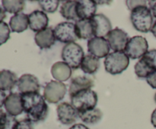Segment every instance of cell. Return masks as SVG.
<instances>
[{
	"label": "cell",
	"mask_w": 156,
	"mask_h": 129,
	"mask_svg": "<svg viewBox=\"0 0 156 129\" xmlns=\"http://www.w3.org/2000/svg\"><path fill=\"white\" fill-rule=\"evenodd\" d=\"M24 112L27 119L32 123H39L47 118L49 112L48 105L40 93L21 94Z\"/></svg>",
	"instance_id": "1"
},
{
	"label": "cell",
	"mask_w": 156,
	"mask_h": 129,
	"mask_svg": "<svg viewBox=\"0 0 156 129\" xmlns=\"http://www.w3.org/2000/svg\"><path fill=\"white\" fill-rule=\"evenodd\" d=\"M130 20L134 28L142 33L151 31L153 25V16L146 5H140L131 11Z\"/></svg>",
	"instance_id": "2"
},
{
	"label": "cell",
	"mask_w": 156,
	"mask_h": 129,
	"mask_svg": "<svg viewBox=\"0 0 156 129\" xmlns=\"http://www.w3.org/2000/svg\"><path fill=\"white\" fill-rule=\"evenodd\" d=\"M70 98L71 104L79 112L96 108L98 100V94L91 89L79 91Z\"/></svg>",
	"instance_id": "3"
},
{
	"label": "cell",
	"mask_w": 156,
	"mask_h": 129,
	"mask_svg": "<svg viewBox=\"0 0 156 129\" xmlns=\"http://www.w3.org/2000/svg\"><path fill=\"white\" fill-rule=\"evenodd\" d=\"M129 58L124 52H114L105 58V68L107 72L111 74H119L129 66Z\"/></svg>",
	"instance_id": "4"
},
{
	"label": "cell",
	"mask_w": 156,
	"mask_h": 129,
	"mask_svg": "<svg viewBox=\"0 0 156 129\" xmlns=\"http://www.w3.org/2000/svg\"><path fill=\"white\" fill-rule=\"evenodd\" d=\"M85 56L83 49L76 42L66 44L62 49L61 57L72 69L80 68L83 58Z\"/></svg>",
	"instance_id": "5"
},
{
	"label": "cell",
	"mask_w": 156,
	"mask_h": 129,
	"mask_svg": "<svg viewBox=\"0 0 156 129\" xmlns=\"http://www.w3.org/2000/svg\"><path fill=\"white\" fill-rule=\"evenodd\" d=\"M148 49L149 44L146 38L142 36H135L128 41L124 53L130 59H141L147 53Z\"/></svg>",
	"instance_id": "6"
},
{
	"label": "cell",
	"mask_w": 156,
	"mask_h": 129,
	"mask_svg": "<svg viewBox=\"0 0 156 129\" xmlns=\"http://www.w3.org/2000/svg\"><path fill=\"white\" fill-rule=\"evenodd\" d=\"M66 94V86L58 80H50L46 84L44 90L45 100L50 103H57L62 100Z\"/></svg>",
	"instance_id": "7"
},
{
	"label": "cell",
	"mask_w": 156,
	"mask_h": 129,
	"mask_svg": "<svg viewBox=\"0 0 156 129\" xmlns=\"http://www.w3.org/2000/svg\"><path fill=\"white\" fill-rule=\"evenodd\" d=\"M54 34L58 41L66 44L75 42L79 39L76 24L68 21L58 24L54 28Z\"/></svg>",
	"instance_id": "8"
},
{
	"label": "cell",
	"mask_w": 156,
	"mask_h": 129,
	"mask_svg": "<svg viewBox=\"0 0 156 129\" xmlns=\"http://www.w3.org/2000/svg\"><path fill=\"white\" fill-rule=\"evenodd\" d=\"M106 39L109 42L111 49L114 52H123L130 38L124 30L116 27L112 29V30L108 33Z\"/></svg>",
	"instance_id": "9"
},
{
	"label": "cell",
	"mask_w": 156,
	"mask_h": 129,
	"mask_svg": "<svg viewBox=\"0 0 156 129\" xmlns=\"http://www.w3.org/2000/svg\"><path fill=\"white\" fill-rule=\"evenodd\" d=\"M58 120L65 125L73 124L79 118V112L76 108L67 102L59 104L56 108Z\"/></svg>",
	"instance_id": "10"
},
{
	"label": "cell",
	"mask_w": 156,
	"mask_h": 129,
	"mask_svg": "<svg viewBox=\"0 0 156 129\" xmlns=\"http://www.w3.org/2000/svg\"><path fill=\"white\" fill-rule=\"evenodd\" d=\"M109 42L106 38L94 37L88 42V51L91 55L98 59L106 58L110 54Z\"/></svg>",
	"instance_id": "11"
},
{
	"label": "cell",
	"mask_w": 156,
	"mask_h": 129,
	"mask_svg": "<svg viewBox=\"0 0 156 129\" xmlns=\"http://www.w3.org/2000/svg\"><path fill=\"white\" fill-rule=\"evenodd\" d=\"M17 86L21 94L39 93L41 88L37 77L30 74H24L21 75L18 78Z\"/></svg>",
	"instance_id": "12"
},
{
	"label": "cell",
	"mask_w": 156,
	"mask_h": 129,
	"mask_svg": "<svg viewBox=\"0 0 156 129\" xmlns=\"http://www.w3.org/2000/svg\"><path fill=\"white\" fill-rule=\"evenodd\" d=\"M94 27V37H107L112 30V25L109 18L103 14H96L92 18Z\"/></svg>",
	"instance_id": "13"
},
{
	"label": "cell",
	"mask_w": 156,
	"mask_h": 129,
	"mask_svg": "<svg viewBox=\"0 0 156 129\" xmlns=\"http://www.w3.org/2000/svg\"><path fill=\"white\" fill-rule=\"evenodd\" d=\"M4 106L6 112L9 115L15 117L21 115L24 112L21 94L18 93H10L6 97Z\"/></svg>",
	"instance_id": "14"
},
{
	"label": "cell",
	"mask_w": 156,
	"mask_h": 129,
	"mask_svg": "<svg viewBox=\"0 0 156 129\" xmlns=\"http://www.w3.org/2000/svg\"><path fill=\"white\" fill-rule=\"evenodd\" d=\"M28 19L30 29L37 33L44 30L48 26L49 18L43 11H34L28 15Z\"/></svg>",
	"instance_id": "15"
},
{
	"label": "cell",
	"mask_w": 156,
	"mask_h": 129,
	"mask_svg": "<svg viewBox=\"0 0 156 129\" xmlns=\"http://www.w3.org/2000/svg\"><path fill=\"white\" fill-rule=\"evenodd\" d=\"M56 36L53 27H47L44 30L36 33L34 40L41 49H50L56 42Z\"/></svg>",
	"instance_id": "16"
},
{
	"label": "cell",
	"mask_w": 156,
	"mask_h": 129,
	"mask_svg": "<svg viewBox=\"0 0 156 129\" xmlns=\"http://www.w3.org/2000/svg\"><path fill=\"white\" fill-rule=\"evenodd\" d=\"M76 12L79 20L91 19L96 15L97 3L93 0L78 1Z\"/></svg>",
	"instance_id": "17"
},
{
	"label": "cell",
	"mask_w": 156,
	"mask_h": 129,
	"mask_svg": "<svg viewBox=\"0 0 156 129\" xmlns=\"http://www.w3.org/2000/svg\"><path fill=\"white\" fill-rule=\"evenodd\" d=\"M76 27L79 39L89 40L94 37V23L91 19L79 20L76 21Z\"/></svg>",
	"instance_id": "18"
},
{
	"label": "cell",
	"mask_w": 156,
	"mask_h": 129,
	"mask_svg": "<svg viewBox=\"0 0 156 129\" xmlns=\"http://www.w3.org/2000/svg\"><path fill=\"white\" fill-rule=\"evenodd\" d=\"M94 86V80L87 76H77L72 79L69 85L70 97L84 90L91 89Z\"/></svg>",
	"instance_id": "19"
},
{
	"label": "cell",
	"mask_w": 156,
	"mask_h": 129,
	"mask_svg": "<svg viewBox=\"0 0 156 129\" xmlns=\"http://www.w3.org/2000/svg\"><path fill=\"white\" fill-rule=\"evenodd\" d=\"M51 74L58 81H66L72 75V68L64 62H57L51 68Z\"/></svg>",
	"instance_id": "20"
},
{
	"label": "cell",
	"mask_w": 156,
	"mask_h": 129,
	"mask_svg": "<svg viewBox=\"0 0 156 129\" xmlns=\"http://www.w3.org/2000/svg\"><path fill=\"white\" fill-rule=\"evenodd\" d=\"M29 26L28 15L24 13H18L11 18L9 27L12 32L21 33L27 29Z\"/></svg>",
	"instance_id": "21"
},
{
	"label": "cell",
	"mask_w": 156,
	"mask_h": 129,
	"mask_svg": "<svg viewBox=\"0 0 156 129\" xmlns=\"http://www.w3.org/2000/svg\"><path fill=\"white\" fill-rule=\"evenodd\" d=\"M16 74L10 70L0 71V90L2 91H10L18 83Z\"/></svg>",
	"instance_id": "22"
},
{
	"label": "cell",
	"mask_w": 156,
	"mask_h": 129,
	"mask_svg": "<svg viewBox=\"0 0 156 129\" xmlns=\"http://www.w3.org/2000/svg\"><path fill=\"white\" fill-rule=\"evenodd\" d=\"M100 68V60L98 58L94 57L91 54L84 56L81 64L80 68L84 73L88 74H93L97 72Z\"/></svg>",
	"instance_id": "23"
},
{
	"label": "cell",
	"mask_w": 156,
	"mask_h": 129,
	"mask_svg": "<svg viewBox=\"0 0 156 129\" xmlns=\"http://www.w3.org/2000/svg\"><path fill=\"white\" fill-rule=\"evenodd\" d=\"M103 117V112L98 108L79 112V118L85 124H94L98 123Z\"/></svg>",
	"instance_id": "24"
},
{
	"label": "cell",
	"mask_w": 156,
	"mask_h": 129,
	"mask_svg": "<svg viewBox=\"0 0 156 129\" xmlns=\"http://www.w3.org/2000/svg\"><path fill=\"white\" fill-rule=\"evenodd\" d=\"M78 1H66L61 5L60 14L64 18L71 21H79L76 12Z\"/></svg>",
	"instance_id": "25"
},
{
	"label": "cell",
	"mask_w": 156,
	"mask_h": 129,
	"mask_svg": "<svg viewBox=\"0 0 156 129\" xmlns=\"http://www.w3.org/2000/svg\"><path fill=\"white\" fill-rule=\"evenodd\" d=\"M2 4L5 12L15 15L21 13L25 8V2L22 0H3L2 1Z\"/></svg>",
	"instance_id": "26"
},
{
	"label": "cell",
	"mask_w": 156,
	"mask_h": 129,
	"mask_svg": "<svg viewBox=\"0 0 156 129\" xmlns=\"http://www.w3.org/2000/svg\"><path fill=\"white\" fill-rule=\"evenodd\" d=\"M17 122L18 120L15 116L3 112L2 109H0V129H14Z\"/></svg>",
	"instance_id": "27"
},
{
	"label": "cell",
	"mask_w": 156,
	"mask_h": 129,
	"mask_svg": "<svg viewBox=\"0 0 156 129\" xmlns=\"http://www.w3.org/2000/svg\"><path fill=\"white\" fill-rule=\"evenodd\" d=\"M134 70H135V73L137 77H140V78H147L149 74L155 71L149 67V65L142 58L135 65Z\"/></svg>",
	"instance_id": "28"
},
{
	"label": "cell",
	"mask_w": 156,
	"mask_h": 129,
	"mask_svg": "<svg viewBox=\"0 0 156 129\" xmlns=\"http://www.w3.org/2000/svg\"><path fill=\"white\" fill-rule=\"evenodd\" d=\"M38 3L42 8L43 12L53 13L57 10L59 1L58 0H40L38 1Z\"/></svg>",
	"instance_id": "29"
},
{
	"label": "cell",
	"mask_w": 156,
	"mask_h": 129,
	"mask_svg": "<svg viewBox=\"0 0 156 129\" xmlns=\"http://www.w3.org/2000/svg\"><path fill=\"white\" fill-rule=\"evenodd\" d=\"M11 29L5 22L0 23V46L5 43L10 38Z\"/></svg>",
	"instance_id": "30"
},
{
	"label": "cell",
	"mask_w": 156,
	"mask_h": 129,
	"mask_svg": "<svg viewBox=\"0 0 156 129\" xmlns=\"http://www.w3.org/2000/svg\"><path fill=\"white\" fill-rule=\"evenodd\" d=\"M142 59L149 65L153 71H156V49L148 51Z\"/></svg>",
	"instance_id": "31"
},
{
	"label": "cell",
	"mask_w": 156,
	"mask_h": 129,
	"mask_svg": "<svg viewBox=\"0 0 156 129\" xmlns=\"http://www.w3.org/2000/svg\"><path fill=\"white\" fill-rule=\"evenodd\" d=\"M14 129H34L33 123L27 118L18 121Z\"/></svg>",
	"instance_id": "32"
},
{
	"label": "cell",
	"mask_w": 156,
	"mask_h": 129,
	"mask_svg": "<svg viewBox=\"0 0 156 129\" xmlns=\"http://www.w3.org/2000/svg\"><path fill=\"white\" fill-rule=\"evenodd\" d=\"M146 81L153 89H156V71H153L152 74L148 76Z\"/></svg>",
	"instance_id": "33"
},
{
	"label": "cell",
	"mask_w": 156,
	"mask_h": 129,
	"mask_svg": "<svg viewBox=\"0 0 156 129\" xmlns=\"http://www.w3.org/2000/svg\"><path fill=\"white\" fill-rule=\"evenodd\" d=\"M126 5L129 10L132 11L136 6L140 5H146V1H126Z\"/></svg>",
	"instance_id": "34"
},
{
	"label": "cell",
	"mask_w": 156,
	"mask_h": 129,
	"mask_svg": "<svg viewBox=\"0 0 156 129\" xmlns=\"http://www.w3.org/2000/svg\"><path fill=\"white\" fill-rule=\"evenodd\" d=\"M6 97H7V96H6L5 93L0 90V109L4 106Z\"/></svg>",
	"instance_id": "35"
},
{
	"label": "cell",
	"mask_w": 156,
	"mask_h": 129,
	"mask_svg": "<svg viewBox=\"0 0 156 129\" xmlns=\"http://www.w3.org/2000/svg\"><path fill=\"white\" fill-rule=\"evenodd\" d=\"M69 129H89V128H88L86 125H85V124L79 123V124H73L72 127H70Z\"/></svg>",
	"instance_id": "36"
},
{
	"label": "cell",
	"mask_w": 156,
	"mask_h": 129,
	"mask_svg": "<svg viewBox=\"0 0 156 129\" xmlns=\"http://www.w3.org/2000/svg\"><path fill=\"white\" fill-rule=\"evenodd\" d=\"M152 2H153V4H150V8H150L151 12H152V16L156 18V1Z\"/></svg>",
	"instance_id": "37"
},
{
	"label": "cell",
	"mask_w": 156,
	"mask_h": 129,
	"mask_svg": "<svg viewBox=\"0 0 156 129\" xmlns=\"http://www.w3.org/2000/svg\"><path fill=\"white\" fill-rule=\"evenodd\" d=\"M6 18V13L5 11L4 10L3 8L0 6V23L3 22V20Z\"/></svg>",
	"instance_id": "38"
},
{
	"label": "cell",
	"mask_w": 156,
	"mask_h": 129,
	"mask_svg": "<svg viewBox=\"0 0 156 129\" xmlns=\"http://www.w3.org/2000/svg\"><path fill=\"white\" fill-rule=\"evenodd\" d=\"M151 122H152V125L156 127V109L153 111V112L152 114V116H151Z\"/></svg>",
	"instance_id": "39"
},
{
	"label": "cell",
	"mask_w": 156,
	"mask_h": 129,
	"mask_svg": "<svg viewBox=\"0 0 156 129\" xmlns=\"http://www.w3.org/2000/svg\"><path fill=\"white\" fill-rule=\"evenodd\" d=\"M151 32H152V34L156 38V21L153 23V25H152V29H151Z\"/></svg>",
	"instance_id": "40"
},
{
	"label": "cell",
	"mask_w": 156,
	"mask_h": 129,
	"mask_svg": "<svg viewBox=\"0 0 156 129\" xmlns=\"http://www.w3.org/2000/svg\"><path fill=\"white\" fill-rule=\"evenodd\" d=\"M155 103H156V93H155Z\"/></svg>",
	"instance_id": "41"
}]
</instances>
